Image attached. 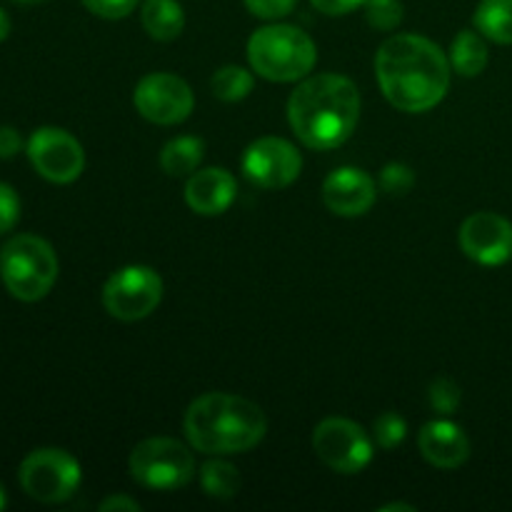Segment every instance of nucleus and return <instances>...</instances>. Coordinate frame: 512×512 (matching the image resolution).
<instances>
[{
    "label": "nucleus",
    "mask_w": 512,
    "mask_h": 512,
    "mask_svg": "<svg viewBox=\"0 0 512 512\" xmlns=\"http://www.w3.org/2000/svg\"><path fill=\"white\" fill-rule=\"evenodd\" d=\"M475 28L500 45H512V0H483L473 15Z\"/></svg>",
    "instance_id": "20"
},
{
    "label": "nucleus",
    "mask_w": 512,
    "mask_h": 512,
    "mask_svg": "<svg viewBox=\"0 0 512 512\" xmlns=\"http://www.w3.org/2000/svg\"><path fill=\"white\" fill-rule=\"evenodd\" d=\"M418 448L430 465L455 470L470 458V440L460 425L450 420H430L418 435Z\"/></svg>",
    "instance_id": "16"
},
{
    "label": "nucleus",
    "mask_w": 512,
    "mask_h": 512,
    "mask_svg": "<svg viewBox=\"0 0 512 512\" xmlns=\"http://www.w3.org/2000/svg\"><path fill=\"white\" fill-rule=\"evenodd\" d=\"M185 438L198 453L235 455L255 448L268 433L265 413L243 395L205 393L185 410Z\"/></svg>",
    "instance_id": "3"
},
{
    "label": "nucleus",
    "mask_w": 512,
    "mask_h": 512,
    "mask_svg": "<svg viewBox=\"0 0 512 512\" xmlns=\"http://www.w3.org/2000/svg\"><path fill=\"white\" fill-rule=\"evenodd\" d=\"M430 408L440 415H453L460 405V388L450 378H438L428 390Z\"/></svg>",
    "instance_id": "26"
},
{
    "label": "nucleus",
    "mask_w": 512,
    "mask_h": 512,
    "mask_svg": "<svg viewBox=\"0 0 512 512\" xmlns=\"http://www.w3.org/2000/svg\"><path fill=\"white\" fill-rule=\"evenodd\" d=\"M85 8L93 15L105 20H120L128 18L135 8H138L140 0H80Z\"/></svg>",
    "instance_id": "27"
},
{
    "label": "nucleus",
    "mask_w": 512,
    "mask_h": 512,
    "mask_svg": "<svg viewBox=\"0 0 512 512\" xmlns=\"http://www.w3.org/2000/svg\"><path fill=\"white\" fill-rule=\"evenodd\" d=\"M378 190L375 180L360 168H338L325 178L323 200L340 218H360L373 208Z\"/></svg>",
    "instance_id": "14"
},
{
    "label": "nucleus",
    "mask_w": 512,
    "mask_h": 512,
    "mask_svg": "<svg viewBox=\"0 0 512 512\" xmlns=\"http://www.w3.org/2000/svg\"><path fill=\"white\" fill-rule=\"evenodd\" d=\"M415 185V173L413 168H408L405 163H388L380 173V188L383 193L400 198V195H408Z\"/></svg>",
    "instance_id": "25"
},
{
    "label": "nucleus",
    "mask_w": 512,
    "mask_h": 512,
    "mask_svg": "<svg viewBox=\"0 0 512 512\" xmlns=\"http://www.w3.org/2000/svg\"><path fill=\"white\" fill-rule=\"evenodd\" d=\"M128 468L143 488L178 490L195 478V455L175 438H148L135 445Z\"/></svg>",
    "instance_id": "7"
},
{
    "label": "nucleus",
    "mask_w": 512,
    "mask_h": 512,
    "mask_svg": "<svg viewBox=\"0 0 512 512\" xmlns=\"http://www.w3.org/2000/svg\"><path fill=\"white\" fill-rule=\"evenodd\" d=\"M25 150H28V158L33 163L35 173L48 180V183L68 185L83 175V145L68 130L55 128V125H43V128L33 130Z\"/></svg>",
    "instance_id": "10"
},
{
    "label": "nucleus",
    "mask_w": 512,
    "mask_h": 512,
    "mask_svg": "<svg viewBox=\"0 0 512 512\" xmlns=\"http://www.w3.org/2000/svg\"><path fill=\"white\" fill-rule=\"evenodd\" d=\"M0 280L15 300L38 303L58 280V255L38 235H15L0 248Z\"/></svg>",
    "instance_id": "5"
},
{
    "label": "nucleus",
    "mask_w": 512,
    "mask_h": 512,
    "mask_svg": "<svg viewBox=\"0 0 512 512\" xmlns=\"http://www.w3.org/2000/svg\"><path fill=\"white\" fill-rule=\"evenodd\" d=\"M20 220V198L13 185L0 183V235L10 233Z\"/></svg>",
    "instance_id": "28"
},
{
    "label": "nucleus",
    "mask_w": 512,
    "mask_h": 512,
    "mask_svg": "<svg viewBox=\"0 0 512 512\" xmlns=\"http://www.w3.org/2000/svg\"><path fill=\"white\" fill-rule=\"evenodd\" d=\"M460 248L478 265H505L512 260V223L498 213H473L460 225Z\"/></svg>",
    "instance_id": "13"
},
{
    "label": "nucleus",
    "mask_w": 512,
    "mask_h": 512,
    "mask_svg": "<svg viewBox=\"0 0 512 512\" xmlns=\"http://www.w3.org/2000/svg\"><path fill=\"white\" fill-rule=\"evenodd\" d=\"M200 485H203L205 493L210 498L218 500H230L238 495L240 490V475L225 460H208V463L200 468Z\"/></svg>",
    "instance_id": "22"
},
{
    "label": "nucleus",
    "mask_w": 512,
    "mask_h": 512,
    "mask_svg": "<svg viewBox=\"0 0 512 512\" xmlns=\"http://www.w3.org/2000/svg\"><path fill=\"white\" fill-rule=\"evenodd\" d=\"M313 450L330 470L340 475H358L373 460V438L363 425L348 418H325L313 430Z\"/></svg>",
    "instance_id": "9"
},
{
    "label": "nucleus",
    "mask_w": 512,
    "mask_h": 512,
    "mask_svg": "<svg viewBox=\"0 0 512 512\" xmlns=\"http://www.w3.org/2000/svg\"><path fill=\"white\" fill-rule=\"evenodd\" d=\"M235 195H238V183L225 168L198 170L185 183V203L193 213L205 218L223 215L233 205Z\"/></svg>",
    "instance_id": "15"
},
{
    "label": "nucleus",
    "mask_w": 512,
    "mask_h": 512,
    "mask_svg": "<svg viewBox=\"0 0 512 512\" xmlns=\"http://www.w3.org/2000/svg\"><path fill=\"white\" fill-rule=\"evenodd\" d=\"M448 55L415 33L390 35L375 55V75L390 105L403 113H428L448 95Z\"/></svg>",
    "instance_id": "1"
},
{
    "label": "nucleus",
    "mask_w": 512,
    "mask_h": 512,
    "mask_svg": "<svg viewBox=\"0 0 512 512\" xmlns=\"http://www.w3.org/2000/svg\"><path fill=\"white\" fill-rule=\"evenodd\" d=\"M310 3H313L323 15L335 18V15H348L353 13V10L363 8L365 0H310Z\"/></svg>",
    "instance_id": "31"
},
{
    "label": "nucleus",
    "mask_w": 512,
    "mask_h": 512,
    "mask_svg": "<svg viewBox=\"0 0 512 512\" xmlns=\"http://www.w3.org/2000/svg\"><path fill=\"white\" fill-rule=\"evenodd\" d=\"M133 103L155 125H178L190 118L195 98L190 85L173 73H150L135 85Z\"/></svg>",
    "instance_id": "11"
},
{
    "label": "nucleus",
    "mask_w": 512,
    "mask_h": 512,
    "mask_svg": "<svg viewBox=\"0 0 512 512\" xmlns=\"http://www.w3.org/2000/svg\"><path fill=\"white\" fill-rule=\"evenodd\" d=\"M383 512H393V510H405V512H415L413 505H405V503H390V505H383L380 508Z\"/></svg>",
    "instance_id": "34"
},
{
    "label": "nucleus",
    "mask_w": 512,
    "mask_h": 512,
    "mask_svg": "<svg viewBox=\"0 0 512 512\" xmlns=\"http://www.w3.org/2000/svg\"><path fill=\"white\" fill-rule=\"evenodd\" d=\"M5 505H8V495H5V488L0 485V510H3Z\"/></svg>",
    "instance_id": "35"
},
{
    "label": "nucleus",
    "mask_w": 512,
    "mask_h": 512,
    "mask_svg": "<svg viewBox=\"0 0 512 512\" xmlns=\"http://www.w3.org/2000/svg\"><path fill=\"white\" fill-rule=\"evenodd\" d=\"M363 8L370 28L375 30L390 33L403 23V3L400 0H365Z\"/></svg>",
    "instance_id": "23"
},
{
    "label": "nucleus",
    "mask_w": 512,
    "mask_h": 512,
    "mask_svg": "<svg viewBox=\"0 0 512 512\" xmlns=\"http://www.w3.org/2000/svg\"><path fill=\"white\" fill-rule=\"evenodd\" d=\"M18 480L30 500L43 505H58L73 498L83 480L80 463L60 448H38L23 458Z\"/></svg>",
    "instance_id": "6"
},
{
    "label": "nucleus",
    "mask_w": 512,
    "mask_h": 512,
    "mask_svg": "<svg viewBox=\"0 0 512 512\" xmlns=\"http://www.w3.org/2000/svg\"><path fill=\"white\" fill-rule=\"evenodd\" d=\"M23 150V138L13 125H0V160H10Z\"/></svg>",
    "instance_id": "30"
},
{
    "label": "nucleus",
    "mask_w": 512,
    "mask_h": 512,
    "mask_svg": "<svg viewBox=\"0 0 512 512\" xmlns=\"http://www.w3.org/2000/svg\"><path fill=\"white\" fill-rule=\"evenodd\" d=\"M140 20L145 33L158 43L180 38L185 28V13L178 0H145L140 8Z\"/></svg>",
    "instance_id": "17"
},
{
    "label": "nucleus",
    "mask_w": 512,
    "mask_h": 512,
    "mask_svg": "<svg viewBox=\"0 0 512 512\" xmlns=\"http://www.w3.org/2000/svg\"><path fill=\"white\" fill-rule=\"evenodd\" d=\"M10 35V15L0 8V43Z\"/></svg>",
    "instance_id": "33"
},
{
    "label": "nucleus",
    "mask_w": 512,
    "mask_h": 512,
    "mask_svg": "<svg viewBox=\"0 0 512 512\" xmlns=\"http://www.w3.org/2000/svg\"><path fill=\"white\" fill-rule=\"evenodd\" d=\"M255 78L250 70L240 68V65H223L220 70H215L213 80H210V88H213L215 98L225 100V103H238L245 100L253 93Z\"/></svg>",
    "instance_id": "21"
},
{
    "label": "nucleus",
    "mask_w": 512,
    "mask_h": 512,
    "mask_svg": "<svg viewBox=\"0 0 512 512\" xmlns=\"http://www.w3.org/2000/svg\"><path fill=\"white\" fill-rule=\"evenodd\" d=\"M405 435H408V423L398 413H383L373 423V440L383 450L398 448L405 440Z\"/></svg>",
    "instance_id": "24"
},
{
    "label": "nucleus",
    "mask_w": 512,
    "mask_h": 512,
    "mask_svg": "<svg viewBox=\"0 0 512 512\" xmlns=\"http://www.w3.org/2000/svg\"><path fill=\"white\" fill-rule=\"evenodd\" d=\"M13 3H20V5H38V3H43V0H13Z\"/></svg>",
    "instance_id": "36"
},
{
    "label": "nucleus",
    "mask_w": 512,
    "mask_h": 512,
    "mask_svg": "<svg viewBox=\"0 0 512 512\" xmlns=\"http://www.w3.org/2000/svg\"><path fill=\"white\" fill-rule=\"evenodd\" d=\"M205 143L193 135H183V138H173L160 153V168L170 175V178H185L198 170L203 163Z\"/></svg>",
    "instance_id": "19"
},
{
    "label": "nucleus",
    "mask_w": 512,
    "mask_h": 512,
    "mask_svg": "<svg viewBox=\"0 0 512 512\" xmlns=\"http://www.w3.org/2000/svg\"><path fill=\"white\" fill-rule=\"evenodd\" d=\"M450 65L463 78H475L488 65V45H485V35L475 33V30H463L455 35L450 43Z\"/></svg>",
    "instance_id": "18"
},
{
    "label": "nucleus",
    "mask_w": 512,
    "mask_h": 512,
    "mask_svg": "<svg viewBox=\"0 0 512 512\" xmlns=\"http://www.w3.org/2000/svg\"><path fill=\"white\" fill-rule=\"evenodd\" d=\"M303 158L298 148L283 138H258L243 153V175L263 190L288 188L298 180Z\"/></svg>",
    "instance_id": "12"
},
{
    "label": "nucleus",
    "mask_w": 512,
    "mask_h": 512,
    "mask_svg": "<svg viewBox=\"0 0 512 512\" xmlns=\"http://www.w3.org/2000/svg\"><path fill=\"white\" fill-rule=\"evenodd\" d=\"M298 5V0H245V8L250 15L260 20H280L290 15Z\"/></svg>",
    "instance_id": "29"
},
{
    "label": "nucleus",
    "mask_w": 512,
    "mask_h": 512,
    "mask_svg": "<svg viewBox=\"0 0 512 512\" xmlns=\"http://www.w3.org/2000/svg\"><path fill=\"white\" fill-rule=\"evenodd\" d=\"M288 120L310 150H335L348 143L360 120V93L345 75L303 78L288 100Z\"/></svg>",
    "instance_id": "2"
},
{
    "label": "nucleus",
    "mask_w": 512,
    "mask_h": 512,
    "mask_svg": "<svg viewBox=\"0 0 512 512\" xmlns=\"http://www.w3.org/2000/svg\"><path fill=\"white\" fill-rule=\"evenodd\" d=\"M163 300V278L148 265H125L103 285V305L110 318L138 323Z\"/></svg>",
    "instance_id": "8"
},
{
    "label": "nucleus",
    "mask_w": 512,
    "mask_h": 512,
    "mask_svg": "<svg viewBox=\"0 0 512 512\" xmlns=\"http://www.w3.org/2000/svg\"><path fill=\"white\" fill-rule=\"evenodd\" d=\"M248 60L253 73L270 83H298L313 73L318 48L305 30L273 23L250 35Z\"/></svg>",
    "instance_id": "4"
},
{
    "label": "nucleus",
    "mask_w": 512,
    "mask_h": 512,
    "mask_svg": "<svg viewBox=\"0 0 512 512\" xmlns=\"http://www.w3.org/2000/svg\"><path fill=\"white\" fill-rule=\"evenodd\" d=\"M100 510H103V512H110V510L135 512V510H140V503H138V500L125 498V495H110V498H105L103 503H100Z\"/></svg>",
    "instance_id": "32"
}]
</instances>
